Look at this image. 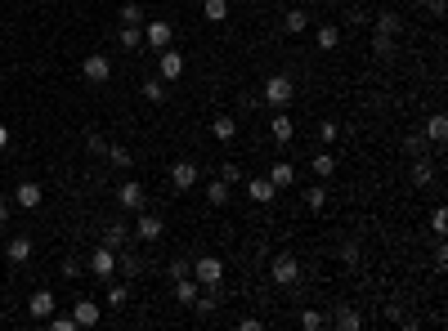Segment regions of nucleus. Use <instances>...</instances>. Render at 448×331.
Here are the masks:
<instances>
[{"label": "nucleus", "mask_w": 448, "mask_h": 331, "mask_svg": "<svg viewBox=\"0 0 448 331\" xmlns=\"http://www.w3.org/2000/svg\"><path fill=\"white\" fill-rule=\"evenodd\" d=\"M301 327L305 331H319L323 327V314H319V309H305V314H301Z\"/></svg>", "instance_id": "40"}, {"label": "nucleus", "mask_w": 448, "mask_h": 331, "mask_svg": "<svg viewBox=\"0 0 448 331\" xmlns=\"http://www.w3.org/2000/svg\"><path fill=\"white\" fill-rule=\"evenodd\" d=\"M5 144H9V130H5V126H0V148H5Z\"/></svg>", "instance_id": "50"}, {"label": "nucleus", "mask_w": 448, "mask_h": 331, "mask_svg": "<svg viewBox=\"0 0 448 331\" xmlns=\"http://www.w3.org/2000/svg\"><path fill=\"white\" fill-rule=\"evenodd\" d=\"M220 179H224L229 188H233V184H242V166H238V162H224V166H220Z\"/></svg>", "instance_id": "39"}, {"label": "nucleus", "mask_w": 448, "mask_h": 331, "mask_svg": "<svg viewBox=\"0 0 448 331\" xmlns=\"http://www.w3.org/2000/svg\"><path fill=\"white\" fill-rule=\"evenodd\" d=\"M197 179H202V170H197V162H188V157L170 166V188H175V193H188Z\"/></svg>", "instance_id": "7"}, {"label": "nucleus", "mask_w": 448, "mask_h": 331, "mask_svg": "<svg viewBox=\"0 0 448 331\" xmlns=\"http://www.w3.org/2000/svg\"><path fill=\"white\" fill-rule=\"evenodd\" d=\"M292 94H296L292 77H283V72H278V77H269V81H265V94H260V99L269 103V108H287V103H292Z\"/></svg>", "instance_id": "1"}, {"label": "nucleus", "mask_w": 448, "mask_h": 331, "mask_svg": "<svg viewBox=\"0 0 448 331\" xmlns=\"http://www.w3.org/2000/svg\"><path fill=\"white\" fill-rule=\"evenodd\" d=\"M426 135H431L435 144H444V139H448V117H444V112H435V117L426 121Z\"/></svg>", "instance_id": "27"}, {"label": "nucleus", "mask_w": 448, "mask_h": 331, "mask_svg": "<svg viewBox=\"0 0 448 331\" xmlns=\"http://www.w3.org/2000/svg\"><path fill=\"white\" fill-rule=\"evenodd\" d=\"M211 135L220 139V144H229V139L238 135V121H233V117H215V121H211Z\"/></svg>", "instance_id": "26"}, {"label": "nucleus", "mask_w": 448, "mask_h": 331, "mask_svg": "<svg viewBox=\"0 0 448 331\" xmlns=\"http://www.w3.org/2000/svg\"><path fill=\"white\" fill-rule=\"evenodd\" d=\"M144 202H148V193H144V184H139V179H126V184L117 188V206L121 211H144Z\"/></svg>", "instance_id": "5"}, {"label": "nucleus", "mask_w": 448, "mask_h": 331, "mask_svg": "<svg viewBox=\"0 0 448 331\" xmlns=\"http://www.w3.org/2000/svg\"><path fill=\"white\" fill-rule=\"evenodd\" d=\"M117 18H121V27H139V23H144V9H139L135 0H126V5H121V14H117Z\"/></svg>", "instance_id": "28"}, {"label": "nucleus", "mask_w": 448, "mask_h": 331, "mask_svg": "<svg viewBox=\"0 0 448 331\" xmlns=\"http://www.w3.org/2000/svg\"><path fill=\"white\" fill-rule=\"evenodd\" d=\"M337 327L341 331H359V327H364V318H359L355 309H337Z\"/></svg>", "instance_id": "32"}, {"label": "nucleus", "mask_w": 448, "mask_h": 331, "mask_svg": "<svg viewBox=\"0 0 448 331\" xmlns=\"http://www.w3.org/2000/svg\"><path fill=\"white\" fill-rule=\"evenodd\" d=\"M206 202H211V206H224L229 202V184H224V179H211V184H206Z\"/></svg>", "instance_id": "29"}, {"label": "nucleus", "mask_w": 448, "mask_h": 331, "mask_svg": "<svg viewBox=\"0 0 448 331\" xmlns=\"http://www.w3.org/2000/svg\"><path fill=\"white\" fill-rule=\"evenodd\" d=\"M144 41L152 45V50H166V45H170V23H166V18H157V23H148Z\"/></svg>", "instance_id": "14"}, {"label": "nucleus", "mask_w": 448, "mask_h": 331, "mask_svg": "<svg viewBox=\"0 0 448 331\" xmlns=\"http://www.w3.org/2000/svg\"><path fill=\"white\" fill-rule=\"evenodd\" d=\"M81 77L90 85H108L112 81V59H108V54H90V59L81 63Z\"/></svg>", "instance_id": "4"}, {"label": "nucleus", "mask_w": 448, "mask_h": 331, "mask_svg": "<svg viewBox=\"0 0 448 331\" xmlns=\"http://www.w3.org/2000/svg\"><path fill=\"white\" fill-rule=\"evenodd\" d=\"M305 206H310V211H323V206H328V188H323V184H314L310 193H305Z\"/></svg>", "instance_id": "34"}, {"label": "nucleus", "mask_w": 448, "mask_h": 331, "mask_svg": "<svg viewBox=\"0 0 448 331\" xmlns=\"http://www.w3.org/2000/svg\"><path fill=\"white\" fill-rule=\"evenodd\" d=\"M193 278L202 282V287H220V282H224V260H215V255H202V260L193 264Z\"/></svg>", "instance_id": "6"}, {"label": "nucleus", "mask_w": 448, "mask_h": 331, "mask_svg": "<svg viewBox=\"0 0 448 331\" xmlns=\"http://www.w3.org/2000/svg\"><path fill=\"white\" fill-rule=\"evenodd\" d=\"M444 264H448V247L440 242V247H435V269H444Z\"/></svg>", "instance_id": "49"}, {"label": "nucleus", "mask_w": 448, "mask_h": 331, "mask_svg": "<svg viewBox=\"0 0 448 331\" xmlns=\"http://www.w3.org/2000/svg\"><path fill=\"white\" fill-rule=\"evenodd\" d=\"M41 197H45V188L32 184V179L14 188V206H23V211H36V206H41Z\"/></svg>", "instance_id": "10"}, {"label": "nucleus", "mask_w": 448, "mask_h": 331, "mask_svg": "<svg viewBox=\"0 0 448 331\" xmlns=\"http://www.w3.org/2000/svg\"><path fill=\"white\" fill-rule=\"evenodd\" d=\"M85 144H90V153H94V157H108V139H103V135H90Z\"/></svg>", "instance_id": "44"}, {"label": "nucleus", "mask_w": 448, "mask_h": 331, "mask_svg": "<svg viewBox=\"0 0 448 331\" xmlns=\"http://www.w3.org/2000/svg\"><path fill=\"white\" fill-rule=\"evenodd\" d=\"M413 184L417 188H431L435 184V162H431V157H417V162H413Z\"/></svg>", "instance_id": "18"}, {"label": "nucleus", "mask_w": 448, "mask_h": 331, "mask_svg": "<svg viewBox=\"0 0 448 331\" xmlns=\"http://www.w3.org/2000/svg\"><path fill=\"white\" fill-rule=\"evenodd\" d=\"M305 27H310V14H305V9H287V18H283V32H287V36H301Z\"/></svg>", "instance_id": "21"}, {"label": "nucleus", "mask_w": 448, "mask_h": 331, "mask_svg": "<svg viewBox=\"0 0 448 331\" xmlns=\"http://www.w3.org/2000/svg\"><path fill=\"white\" fill-rule=\"evenodd\" d=\"M117 41H121V50H139V45H144V32H139V27H121Z\"/></svg>", "instance_id": "30"}, {"label": "nucleus", "mask_w": 448, "mask_h": 331, "mask_svg": "<svg viewBox=\"0 0 448 331\" xmlns=\"http://www.w3.org/2000/svg\"><path fill=\"white\" fill-rule=\"evenodd\" d=\"M72 318H76V327H99V305L94 300H76Z\"/></svg>", "instance_id": "13"}, {"label": "nucleus", "mask_w": 448, "mask_h": 331, "mask_svg": "<svg viewBox=\"0 0 448 331\" xmlns=\"http://www.w3.org/2000/svg\"><path fill=\"white\" fill-rule=\"evenodd\" d=\"M269 135H274V144H278V148H283V144H292V135H296V126H292V117H287L283 108H278V117L269 121Z\"/></svg>", "instance_id": "12"}, {"label": "nucleus", "mask_w": 448, "mask_h": 331, "mask_svg": "<svg viewBox=\"0 0 448 331\" xmlns=\"http://www.w3.org/2000/svg\"><path fill=\"white\" fill-rule=\"evenodd\" d=\"M126 300H130V287H126V282H112V287H108V305H112V309H121Z\"/></svg>", "instance_id": "36"}, {"label": "nucleus", "mask_w": 448, "mask_h": 331, "mask_svg": "<svg viewBox=\"0 0 448 331\" xmlns=\"http://www.w3.org/2000/svg\"><path fill=\"white\" fill-rule=\"evenodd\" d=\"M9 215H14V202H9V197H0V224H9Z\"/></svg>", "instance_id": "48"}, {"label": "nucleus", "mask_w": 448, "mask_h": 331, "mask_svg": "<svg viewBox=\"0 0 448 331\" xmlns=\"http://www.w3.org/2000/svg\"><path fill=\"white\" fill-rule=\"evenodd\" d=\"M269 278H274V287H296L301 282V260L296 255H278L274 269H269Z\"/></svg>", "instance_id": "2"}, {"label": "nucleus", "mask_w": 448, "mask_h": 331, "mask_svg": "<svg viewBox=\"0 0 448 331\" xmlns=\"http://www.w3.org/2000/svg\"><path fill=\"white\" fill-rule=\"evenodd\" d=\"M157 77L166 81V85H175L179 77H184V54H179V50H170V45H166V50L157 54Z\"/></svg>", "instance_id": "3"}, {"label": "nucleus", "mask_w": 448, "mask_h": 331, "mask_svg": "<svg viewBox=\"0 0 448 331\" xmlns=\"http://www.w3.org/2000/svg\"><path fill=\"white\" fill-rule=\"evenodd\" d=\"M161 229H166V224H161L157 215H148V211H139V215H135V238H139V242H157V238H161Z\"/></svg>", "instance_id": "9"}, {"label": "nucleus", "mask_w": 448, "mask_h": 331, "mask_svg": "<svg viewBox=\"0 0 448 331\" xmlns=\"http://www.w3.org/2000/svg\"><path fill=\"white\" fill-rule=\"evenodd\" d=\"M247 197H251V202H260V206H269L274 197H278V188L269 184V175H265V179H247Z\"/></svg>", "instance_id": "11"}, {"label": "nucleus", "mask_w": 448, "mask_h": 331, "mask_svg": "<svg viewBox=\"0 0 448 331\" xmlns=\"http://www.w3.org/2000/svg\"><path fill=\"white\" fill-rule=\"evenodd\" d=\"M373 54H377V59H390V54H395V36H373Z\"/></svg>", "instance_id": "37"}, {"label": "nucleus", "mask_w": 448, "mask_h": 331, "mask_svg": "<svg viewBox=\"0 0 448 331\" xmlns=\"http://www.w3.org/2000/svg\"><path fill=\"white\" fill-rule=\"evenodd\" d=\"M314 45H319V50H337L341 45V27H319V32H314Z\"/></svg>", "instance_id": "23"}, {"label": "nucleus", "mask_w": 448, "mask_h": 331, "mask_svg": "<svg viewBox=\"0 0 448 331\" xmlns=\"http://www.w3.org/2000/svg\"><path fill=\"white\" fill-rule=\"evenodd\" d=\"M63 278H81V260H63Z\"/></svg>", "instance_id": "47"}, {"label": "nucleus", "mask_w": 448, "mask_h": 331, "mask_svg": "<svg viewBox=\"0 0 448 331\" xmlns=\"http://www.w3.org/2000/svg\"><path fill=\"white\" fill-rule=\"evenodd\" d=\"M314 175H319V179H332V175H337V157L319 153V157H314Z\"/></svg>", "instance_id": "31"}, {"label": "nucleus", "mask_w": 448, "mask_h": 331, "mask_svg": "<svg viewBox=\"0 0 448 331\" xmlns=\"http://www.w3.org/2000/svg\"><path fill=\"white\" fill-rule=\"evenodd\" d=\"M431 229L444 238V229H448V211H444V206H435V215H431Z\"/></svg>", "instance_id": "41"}, {"label": "nucleus", "mask_w": 448, "mask_h": 331, "mask_svg": "<svg viewBox=\"0 0 448 331\" xmlns=\"http://www.w3.org/2000/svg\"><path fill=\"white\" fill-rule=\"evenodd\" d=\"M346 23H350V27H368V14H364V9H350Z\"/></svg>", "instance_id": "46"}, {"label": "nucleus", "mask_w": 448, "mask_h": 331, "mask_svg": "<svg viewBox=\"0 0 448 331\" xmlns=\"http://www.w3.org/2000/svg\"><path fill=\"white\" fill-rule=\"evenodd\" d=\"M341 260H346L350 269H355V264H359V247H355V242H346V247H341Z\"/></svg>", "instance_id": "45"}, {"label": "nucleus", "mask_w": 448, "mask_h": 331, "mask_svg": "<svg viewBox=\"0 0 448 331\" xmlns=\"http://www.w3.org/2000/svg\"><path fill=\"white\" fill-rule=\"evenodd\" d=\"M45 323H50V331H76V318L72 314H50Z\"/></svg>", "instance_id": "38"}, {"label": "nucleus", "mask_w": 448, "mask_h": 331, "mask_svg": "<svg viewBox=\"0 0 448 331\" xmlns=\"http://www.w3.org/2000/svg\"><path fill=\"white\" fill-rule=\"evenodd\" d=\"M229 18V0H206V23H224Z\"/></svg>", "instance_id": "35"}, {"label": "nucleus", "mask_w": 448, "mask_h": 331, "mask_svg": "<svg viewBox=\"0 0 448 331\" xmlns=\"http://www.w3.org/2000/svg\"><path fill=\"white\" fill-rule=\"evenodd\" d=\"M54 305H59V300H54L50 291H36V296L27 300V309H32V318H50V314H54Z\"/></svg>", "instance_id": "19"}, {"label": "nucleus", "mask_w": 448, "mask_h": 331, "mask_svg": "<svg viewBox=\"0 0 448 331\" xmlns=\"http://www.w3.org/2000/svg\"><path fill=\"white\" fill-rule=\"evenodd\" d=\"M90 273L99 282H112V273H117V251L112 247H94V255H90Z\"/></svg>", "instance_id": "8"}, {"label": "nucleus", "mask_w": 448, "mask_h": 331, "mask_svg": "<svg viewBox=\"0 0 448 331\" xmlns=\"http://www.w3.org/2000/svg\"><path fill=\"white\" fill-rule=\"evenodd\" d=\"M373 27H377L381 36H399V27H404V18H399V14H390V9H381V14L373 18Z\"/></svg>", "instance_id": "20"}, {"label": "nucleus", "mask_w": 448, "mask_h": 331, "mask_svg": "<svg viewBox=\"0 0 448 331\" xmlns=\"http://www.w3.org/2000/svg\"><path fill=\"white\" fill-rule=\"evenodd\" d=\"M117 269L126 273V278H139V273H144V260H139V255H130V251H117Z\"/></svg>", "instance_id": "24"}, {"label": "nucleus", "mask_w": 448, "mask_h": 331, "mask_svg": "<svg viewBox=\"0 0 448 331\" xmlns=\"http://www.w3.org/2000/svg\"><path fill=\"white\" fill-rule=\"evenodd\" d=\"M337 135H341V126H337V121H323V126H319V139H323V144H332Z\"/></svg>", "instance_id": "43"}, {"label": "nucleus", "mask_w": 448, "mask_h": 331, "mask_svg": "<svg viewBox=\"0 0 448 331\" xmlns=\"http://www.w3.org/2000/svg\"><path fill=\"white\" fill-rule=\"evenodd\" d=\"M269 184H274V188H292V184H296V170H292L287 162H274V170H269Z\"/></svg>", "instance_id": "22"}, {"label": "nucleus", "mask_w": 448, "mask_h": 331, "mask_svg": "<svg viewBox=\"0 0 448 331\" xmlns=\"http://www.w3.org/2000/svg\"><path fill=\"white\" fill-rule=\"evenodd\" d=\"M99 247H112V251H121V247H126V224H121V220L103 224V238H99Z\"/></svg>", "instance_id": "16"}, {"label": "nucleus", "mask_w": 448, "mask_h": 331, "mask_svg": "<svg viewBox=\"0 0 448 331\" xmlns=\"http://www.w3.org/2000/svg\"><path fill=\"white\" fill-rule=\"evenodd\" d=\"M5 255H9V264H27V260H32V238H23V233H18V238H9Z\"/></svg>", "instance_id": "15"}, {"label": "nucleus", "mask_w": 448, "mask_h": 331, "mask_svg": "<svg viewBox=\"0 0 448 331\" xmlns=\"http://www.w3.org/2000/svg\"><path fill=\"white\" fill-rule=\"evenodd\" d=\"M108 162L117 166V170H130V162H135V157H130V148H121V144L112 148V144H108Z\"/></svg>", "instance_id": "33"}, {"label": "nucleus", "mask_w": 448, "mask_h": 331, "mask_svg": "<svg viewBox=\"0 0 448 331\" xmlns=\"http://www.w3.org/2000/svg\"><path fill=\"white\" fill-rule=\"evenodd\" d=\"M188 273H193V264H188V260H170V282H175V278H188Z\"/></svg>", "instance_id": "42"}, {"label": "nucleus", "mask_w": 448, "mask_h": 331, "mask_svg": "<svg viewBox=\"0 0 448 331\" xmlns=\"http://www.w3.org/2000/svg\"><path fill=\"white\" fill-rule=\"evenodd\" d=\"M197 291H202V282H197L193 273H188V278H175V300H179V305H193Z\"/></svg>", "instance_id": "17"}, {"label": "nucleus", "mask_w": 448, "mask_h": 331, "mask_svg": "<svg viewBox=\"0 0 448 331\" xmlns=\"http://www.w3.org/2000/svg\"><path fill=\"white\" fill-rule=\"evenodd\" d=\"M166 81H161V77H144V99L148 103H166Z\"/></svg>", "instance_id": "25"}]
</instances>
